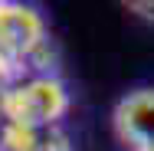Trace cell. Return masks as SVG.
I'll return each mask as SVG.
<instances>
[{"label": "cell", "mask_w": 154, "mask_h": 151, "mask_svg": "<svg viewBox=\"0 0 154 151\" xmlns=\"http://www.w3.org/2000/svg\"><path fill=\"white\" fill-rule=\"evenodd\" d=\"M69 112V92L59 76L23 79L3 92V121L30 128H59V118Z\"/></svg>", "instance_id": "obj_1"}, {"label": "cell", "mask_w": 154, "mask_h": 151, "mask_svg": "<svg viewBox=\"0 0 154 151\" xmlns=\"http://www.w3.org/2000/svg\"><path fill=\"white\" fill-rule=\"evenodd\" d=\"M46 43H49V30H46V20L39 17V10H33L26 3L0 0V49L7 56L26 59Z\"/></svg>", "instance_id": "obj_2"}, {"label": "cell", "mask_w": 154, "mask_h": 151, "mask_svg": "<svg viewBox=\"0 0 154 151\" xmlns=\"http://www.w3.org/2000/svg\"><path fill=\"white\" fill-rule=\"evenodd\" d=\"M112 125L131 151H154V89L128 92L115 105Z\"/></svg>", "instance_id": "obj_3"}, {"label": "cell", "mask_w": 154, "mask_h": 151, "mask_svg": "<svg viewBox=\"0 0 154 151\" xmlns=\"http://www.w3.org/2000/svg\"><path fill=\"white\" fill-rule=\"evenodd\" d=\"M49 128H30V125H0V151H39Z\"/></svg>", "instance_id": "obj_4"}, {"label": "cell", "mask_w": 154, "mask_h": 151, "mask_svg": "<svg viewBox=\"0 0 154 151\" xmlns=\"http://www.w3.org/2000/svg\"><path fill=\"white\" fill-rule=\"evenodd\" d=\"M17 82H23V66H20V59H13L0 49V92H7Z\"/></svg>", "instance_id": "obj_5"}, {"label": "cell", "mask_w": 154, "mask_h": 151, "mask_svg": "<svg viewBox=\"0 0 154 151\" xmlns=\"http://www.w3.org/2000/svg\"><path fill=\"white\" fill-rule=\"evenodd\" d=\"M39 151H72V145H69V138L59 128H49V135H46V141H43Z\"/></svg>", "instance_id": "obj_6"}, {"label": "cell", "mask_w": 154, "mask_h": 151, "mask_svg": "<svg viewBox=\"0 0 154 151\" xmlns=\"http://www.w3.org/2000/svg\"><path fill=\"white\" fill-rule=\"evenodd\" d=\"M131 13H138L141 20H148V23H154V3L151 0H131V3H125Z\"/></svg>", "instance_id": "obj_7"}, {"label": "cell", "mask_w": 154, "mask_h": 151, "mask_svg": "<svg viewBox=\"0 0 154 151\" xmlns=\"http://www.w3.org/2000/svg\"><path fill=\"white\" fill-rule=\"evenodd\" d=\"M0 125H3V92H0Z\"/></svg>", "instance_id": "obj_8"}]
</instances>
